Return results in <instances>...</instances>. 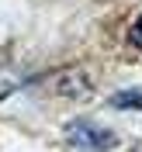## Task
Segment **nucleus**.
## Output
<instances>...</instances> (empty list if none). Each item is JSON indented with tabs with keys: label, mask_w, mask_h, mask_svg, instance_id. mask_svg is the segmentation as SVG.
I'll return each mask as SVG.
<instances>
[{
	"label": "nucleus",
	"mask_w": 142,
	"mask_h": 152,
	"mask_svg": "<svg viewBox=\"0 0 142 152\" xmlns=\"http://www.w3.org/2000/svg\"><path fill=\"white\" fill-rule=\"evenodd\" d=\"M66 142L76 152H107V149H114L118 138H114V132H107V128H101L94 121H69L66 124Z\"/></svg>",
	"instance_id": "nucleus-1"
},
{
	"label": "nucleus",
	"mask_w": 142,
	"mask_h": 152,
	"mask_svg": "<svg viewBox=\"0 0 142 152\" xmlns=\"http://www.w3.org/2000/svg\"><path fill=\"white\" fill-rule=\"evenodd\" d=\"M111 107H121V111L142 107V86H139V90H118V94L111 97Z\"/></svg>",
	"instance_id": "nucleus-2"
},
{
	"label": "nucleus",
	"mask_w": 142,
	"mask_h": 152,
	"mask_svg": "<svg viewBox=\"0 0 142 152\" xmlns=\"http://www.w3.org/2000/svg\"><path fill=\"white\" fill-rule=\"evenodd\" d=\"M132 42H135V45L142 48V18H139V24H135V28H132Z\"/></svg>",
	"instance_id": "nucleus-3"
}]
</instances>
